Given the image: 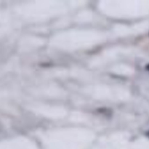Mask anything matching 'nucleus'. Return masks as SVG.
<instances>
[{
  "label": "nucleus",
  "mask_w": 149,
  "mask_h": 149,
  "mask_svg": "<svg viewBox=\"0 0 149 149\" xmlns=\"http://www.w3.org/2000/svg\"><path fill=\"white\" fill-rule=\"evenodd\" d=\"M146 69L148 71H149V63L146 65Z\"/></svg>",
  "instance_id": "obj_1"
},
{
  "label": "nucleus",
  "mask_w": 149,
  "mask_h": 149,
  "mask_svg": "<svg viewBox=\"0 0 149 149\" xmlns=\"http://www.w3.org/2000/svg\"><path fill=\"white\" fill-rule=\"evenodd\" d=\"M146 135H147V136L149 137V131H148V132H146Z\"/></svg>",
  "instance_id": "obj_2"
}]
</instances>
